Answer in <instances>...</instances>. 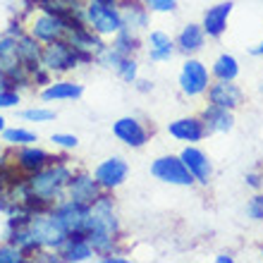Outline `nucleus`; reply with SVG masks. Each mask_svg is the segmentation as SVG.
<instances>
[{
  "label": "nucleus",
  "instance_id": "nucleus-1",
  "mask_svg": "<svg viewBox=\"0 0 263 263\" xmlns=\"http://www.w3.org/2000/svg\"><path fill=\"white\" fill-rule=\"evenodd\" d=\"M86 239L91 242L96 256L118 251L122 239V222L112 199V192H103L91 206V228L86 232Z\"/></svg>",
  "mask_w": 263,
  "mask_h": 263
},
{
  "label": "nucleus",
  "instance_id": "nucleus-2",
  "mask_svg": "<svg viewBox=\"0 0 263 263\" xmlns=\"http://www.w3.org/2000/svg\"><path fill=\"white\" fill-rule=\"evenodd\" d=\"M74 175V167L69 163L67 156H58L50 165H46L43 170L34 175H27L29 187H31V194L34 199L41 203L46 211L53 208L58 201L65 199V192H67V182L69 177Z\"/></svg>",
  "mask_w": 263,
  "mask_h": 263
},
{
  "label": "nucleus",
  "instance_id": "nucleus-3",
  "mask_svg": "<svg viewBox=\"0 0 263 263\" xmlns=\"http://www.w3.org/2000/svg\"><path fill=\"white\" fill-rule=\"evenodd\" d=\"M91 63H93V53H86V50H77L74 46H69L67 41L43 43L41 65L48 69L53 77L69 74L72 69L82 67V65H91Z\"/></svg>",
  "mask_w": 263,
  "mask_h": 263
},
{
  "label": "nucleus",
  "instance_id": "nucleus-4",
  "mask_svg": "<svg viewBox=\"0 0 263 263\" xmlns=\"http://www.w3.org/2000/svg\"><path fill=\"white\" fill-rule=\"evenodd\" d=\"M79 22H84V17H58V14L46 12V10H39V7L31 5V17L27 22V31L41 43L65 41L67 29L72 24H79Z\"/></svg>",
  "mask_w": 263,
  "mask_h": 263
},
{
  "label": "nucleus",
  "instance_id": "nucleus-5",
  "mask_svg": "<svg viewBox=\"0 0 263 263\" xmlns=\"http://www.w3.org/2000/svg\"><path fill=\"white\" fill-rule=\"evenodd\" d=\"M84 22L101 39H112L122 29V14L118 3H108V0H84Z\"/></svg>",
  "mask_w": 263,
  "mask_h": 263
},
{
  "label": "nucleus",
  "instance_id": "nucleus-6",
  "mask_svg": "<svg viewBox=\"0 0 263 263\" xmlns=\"http://www.w3.org/2000/svg\"><path fill=\"white\" fill-rule=\"evenodd\" d=\"M0 69L5 72L10 79L12 89H29L31 86V74L29 69L22 65L20 55H17V39L12 34H0Z\"/></svg>",
  "mask_w": 263,
  "mask_h": 263
},
{
  "label": "nucleus",
  "instance_id": "nucleus-7",
  "mask_svg": "<svg viewBox=\"0 0 263 263\" xmlns=\"http://www.w3.org/2000/svg\"><path fill=\"white\" fill-rule=\"evenodd\" d=\"M50 213L58 218V222L63 225L67 235H86L91 228V206L72 201L67 196L63 201H58L55 206L50 208Z\"/></svg>",
  "mask_w": 263,
  "mask_h": 263
},
{
  "label": "nucleus",
  "instance_id": "nucleus-8",
  "mask_svg": "<svg viewBox=\"0 0 263 263\" xmlns=\"http://www.w3.org/2000/svg\"><path fill=\"white\" fill-rule=\"evenodd\" d=\"M211 82H213V77H211V69L206 67V63H201L199 58H194V55L184 58L182 69H180V77H177L182 96H187V98L206 96Z\"/></svg>",
  "mask_w": 263,
  "mask_h": 263
},
{
  "label": "nucleus",
  "instance_id": "nucleus-9",
  "mask_svg": "<svg viewBox=\"0 0 263 263\" xmlns=\"http://www.w3.org/2000/svg\"><path fill=\"white\" fill-rule=\"evenodd\" d=\"M27 228L36 237V242L41 244V249L58 251L60 244L67 239V232L63 230V225L58 222V218L50 211H36V213H31Z\"/></svg>",
  "mask_w": 263,
  "mask_h": 263
},
{
  "label": "nucleus",
  "instance_id": "nucleus-10",
  "mask_svg": "<svg viewBox=\"0 0 263 263\" xmlns=\"http://www.w3.org/2000/svg\"><path fill=\"white\" fill-rule=\"evenodd\" d=\"M151 175L163 184H173V187H194L196 180L184 165L180 156H158L151 163Z\"/></svg>",
  "mask_w": 263,
  "mask_h": 263
},
{
  "label": "nucleus",
  "instance_id": "nucleus-11",
  "mask_svg": "<svg viewBox=\"0 0 263 263\" xmlns=\"http://www.w3.org/2000/svg\"><path fill=\"white\" fill-rule=\"evenodd\" d=\"M58 156L48 153L46 148L36 144H27V146H14V151H10V160L12 165L20 170L22 175H34L39 170H43L46 165H50Z\"/></svg>",
  "mask_w": 263,
  "mask_h": 263
},
{
  "label": "nucleus",
  "instance_id": "nucleus-12",
  "mask_svg": "<svg viewBox=\"0 0 263 263\" xmlns=\"http://www.w3.org/2000/svg\"><path fill=\"white\" fill-rule=\"evenodd\" d=\"M127 175H129V163L120 156H110V158L101 160L96 167H93V177L101 184L103 192H115L127 182Z\"/></svg>",
  "mask_w": 263,
  "mask_h": 263
},
{
  "label": "nucleus",
  "instance_id": "nucleus-13",
  "mask_svg": "<svg viewBox=\"0 0 263 263\" xmlns=\"http://www.w3.org/2000/svg\"><path fill=\"white\" fill-rule=\"evenodd\" d=\"M112 137L122 141L125 146H129V148H144L148 144V139H151V132L139 118L125 115V118L112 122Z\"/></svg>",
  "mask_w": 263,
  "mask_h": 263
},
{
  "label": "nucleus",
  "instance_id": "nucleus-14",
  "mask_svg": "<svg viewBox=\"0 0 263 263\" xmlns=\"http://www.w3.org/2000/svg\"><path fill=\"white\" fill-rule=\"evenodd\" d=\"M180 158L184 160V165L189 167V173L194 175L196 184L201 187H208L211 180H213V160L208 158L206 151H201L196 144H187L180 151Z\"/></svg>",
  "mask_w": 263,
  "mask_h": 263
},
{
  "label": "nucleus",
  "instance_id": "nucleus-15",
  "mask_svg": "<svg viewBox=\"0 0 263 263\" xmlns=\"http://www.w3.org/2000/svg\"><path fill=\"white\" fill-rule=\"evenodd\" d=\"M103 194L101 184L96 182V177L84 170H74V175L69 177L67 182V192L65 196L72 201H79V203H86V206H93V201Z\"/></svg>",
  "mask_w": 263,
  "mask_h": 263
},
{
  "label": "nucleus",
  "instance_id": "nucleus-16",
  "mask_svg": "<svg viewBox=\"0 0 263 263\" xmlns=\"http://www.w3.org/2000/svg\"><path fill=\"white\" fill-rule=\"evenodd\" d=\"M167 134L175 139V141H182V144H199L208 137V129L203 125L201 115H187V118H177L167 125Z\"/></svg>",
  "mask_w": 263,
  "mask_h": 263
},
{
  "label": "nucleus",
  "instance_id": "nucleus-17",
  "mask_svg": "<svg viewBox=\"0 0 263 263\" xmlns=\"http://www.w3.org/2000/svg\"><path fill=\"white\" fill-rule=\"evenodd\" d=\"M206 98H208V103L228 108V110H237V108L244 103V91L239 89L235 82L213 79L211 86H208V91H206Z\"/></svg>",
  "mask_w": 263,
  "mask_h": 263
},
{
  "label": "nucleus",
  "instance_id": "nucleus-18",
  "mask_svg": "<svg viewBox=\"0 0 263 263\" xmlns=\"http://www.w3.org/2000/svg\"><path fill=\"white\" fill-rule=\"evenodd\" d=\"M120 14H122V29L132 34H144L151 24V10L141 0H118Z\"/></svg>",
  "mask_w": 263,
  "mask_h": 263
},
{
  "label": "nucleus",
  "instance_id": "nucleus-19",
  "mask_svg": "<svg viewBox=\"0 0 263 263\" xmlns=\"http://www.w3.org/2000/svg\"><path fill=\"white\" fill-rule=\"evenodd\" d=\"M232 10H235V3L232 0H222V3H215V5H211L203 12L201 27H203L208 39H220L228 31V22H230Z\"/></svg>",
  "mask_w": 263,
  "mask_h": 263
},
{
  "label": "nucleus",
  "instance_id": "nucleus-20",
  "mask_svg": "<svg viewBox=\"0 0 263 263\" xmlns=\"http://www.w3.org/2000/svg\"><path fill=\"white\" fill-rule=\"evenodd\" d=\"M82 96H84V84L72 82V79H53L39 93L43 103H69V101H79Z\"/></svg>",
  "mask_w": 263,
  "mask_h": 263
},
{
  "label": "nucleus",
  "instance_id": "nucleus-21",
  "mask_svg": "<svg viewBox=\"0 0 263 263\" xmlns=\"http://www.w3.org/2000/svg\"><path fill=\"white\" fill-rule=\"evenodd\" d=\"M58 254H60L63 263H84L96 256V251L86 239V235H67V239L60 244Z\"/></svg>",
  "mask_w": 263,
  "mask_h": 263
},
{
  "label": "nucleus",
  "instance_id": "nucleus-22",
  "mask_svg": "<svg viewBox=\"0 0 263 263\" xmlns=\"http://www.w3.org/2000/svg\"><path fill=\"white\" fill-rule=\"evenodd\" d=\"M199 115L203 120V125H206L208 134H228V132L235 129V110L208 103Z\"/></svg>",
  "mask_w": 263,
  "mask_h": 263
},
{
  "label": "nucleus",
  "instance_id": "nucleus-23",
  "mask_svg": "<svg viewBox=\"0 0 263 263\" xmlns=\"http://www.w3.org/2000/svg\"><path fill=\"white\" fill-rule=\"evenodd\" d=\"M206 39H208V36H206V31H203V27H201V24H184V27L180 29L177 39H175L177 53H182L184 58L196 55V53H201V50H203Z\"/></svg>",
  "mask_w": 263,
  "mask_h": 263
},
{
  "label": "nucleus",
  "instance_id": "nucleus-24",
  "mask_svg": "<svg viewBox=\"0 0 263 263\" xmlns=\"http://www.w3.org/2000/svg\"><path fill=\"white\" fill-rule=\"evenodd\" d=\"M14 39H17V55H20L22 65L29 69V74H34L39 67H43V65H41L43 43L36 41V39L29 34L27 29H24L20 36H14Z\"/></svg>",
  "mask_w": 263,
  "mask_h": 263
},
{
  "label": "nucleus",
  "instance_id": "nucleus-25",
  "mask_svg": "<svg viewBox=\"0 0 263 263\" xmlns=\"http://www.w3.org/2000/svg\"><path fill=\"white\" fill-rule=\"evenodd\" d=\"M146 46H148V60L151 63H167L177 53L175 39H170V34L160 31V29H153L146 34Z\"/></svg>",
  "mask_w": 263,
  "mask_h": 263
},
{
  "label": "nucleus",
  "instance_id": "nucleus-26",
  "mask_svg": "<svg viewBox=\"0 0 263 263\" xmlns=\"http://www.w3.org/2000/svg\"><path fill=\"white\" fill-rule=\"evenodd\" d=\"M211 77L213 79H228V82H235L239 77V60L230 53H220L215 58L213 67H211Z\"/></svg>",
  "mask_w": 263,
  "mask_h": 263
},
{
  "label": "nucleus",
  "instance_id": "nucleus-27",
  "mask_svg": "<svg viewBox=\"0 0 263 263\" xmlns=\"http://www.w3.org/2000/svg\"><path fill=\"white\" fill-rule=\"evenodd\" d=\"M110 46L118 53H122V55H137L139 50H141V36L139 34H132V31H127V29H120L118 34L110 39Z\"/></svg>",
  "mask_w": 263,
  "mask_h": 263
},
{
  "label": "nucleus",
  "instance_id": "nucleus-28",
  "mask_svg": "<svg viewBox=\"0 0 263 263\" xmlns=\"http://www.w3.org/2000/svg\"><path fill=\"white\" fill-rule=\"evenodd\" d=\"M3 141L7 146H27V144H36L39 141V134L31 129H24V127H12V129H3Z\"/></svg>",
  "mask_w": 263,
  "mask_h": 263
},
{
  "label": "nucleus",
  "instance_id": "nucleus-29",
  "mask_svg": "<svg viewBox=\"0 0 263 263\" xmlns=\"http://www.w3.org/2000/svg\"><path fill=\"white\" fill-rule=\"evenodd\" d=\"M122 58H125L122 53H118V50L112 48L110 43H105L103 48H101V50L96 53V55H93V63L101 65V67H105V69H112V72H115Z\"/></svg>",
  "mask_w": 263,
  "mask_h": 263
},
{
  "label": "nucleus",
  "instance_id": "nucleus-30",
  "mask_svg": "<svg viewBox=\"0 0 263 263\" xmlns=\"http://www.w3.org/2000/svg\"><path fill=\"white\" fill-rule=\"evenodd\" d=\"M115 74L122 79L125 84H134L139 79V63H137V58L134 55H127L120 60L118 69H115Z\"/></svg>",
  "mask_w": 263,
  "mask_h": 263
},
{
  "label": "nucleus",
  "instance_id": "nucleus-31",
  "mask_svg": "<svg viewBox=\"0 0 263 263\" xmlns=\"http://www.w3.org/2000/svg\"><path fill=\"white\" fill-rule=\"evenodd\" d=\"M20 118L27 120V122H53L55 110H50V108H27V110L20 112Z\"/></svg>",
  "mask_w": 263,
  "mask_h": 263
},
{
  "label": "nucleus",
  "instance_id": "nucleus-32",
  "mask_svg": "<svg viewBox=\"0 0 263 263\" xmlns=\"http://www.w3.org/2000/svg\"><path fill=\"white\" fill-rule=\"evenodd\" d=\"M24 261H27V256L14 244H10V242L0 244V263H24Z\"/></svg>",
  "mask_w": 263,
  "mask_h": 263
},
{
  "label": "nucleus",
  "instance_id": "nucleus-33",
  "mask_svg": "<svg viewBox=\"0 0 263 263\" xmlns=\"http://www.w3.org/2000/svg\"><path fill=\"white\" fill-rule=\"evenodd\" d=\"M50 144L55 146V148H63V151H74L77 146H79V139H77L74 134L55 132V134H50Z\"/></svg>",
  "mask_w": 263,
  "mask_h": 263
},
{
  "label": "nucleus",
  "instance_id": "nucleus-34",
  "mask_svg": "<svg viewBox=\"0 0 263 263\" xmlns=\"http://www.w3.org/2000/svg\"><path fill=\"white\" fill-rule=\"evenodd\" d=\"M151 12H175L177 10V5H180V0H141Z\"/></svg>",
  "mask_w": 263,
  "mask_h": 263
},
{
  "label": "nucleus",
  "instance_id": "nucleus-35",
  "mask_svg": "<svg viewBox=\"0 0 263 263\" xmlns=\"http://www.w3.org/2000/svg\"><path fill=\"white\" fill-rule=\"evenodd\" d=\"M14 105H20V91L12 89V86L0 89V110H5V108H14Z\"/></svg>",
  "mask_w": 263,
  "mask_h": 263
},
{
  "label": "nucleus",
  "instance_id": "nucleus-36",
  "mask_svg": "<svg viewBox=\"0 0 263 263\" xmlns=\"http://www.w3.org/2000/svg\"><path fill=\"white\" fill-rule=\"evenodd\" d=\"M247 215L251 220H263V194L251 196L249 203H247Z\"/></svg>",
  "mask_w": 263,
  "mask_h": 263
},
{
  "label": "nucleus",
  "instance_id": "nucleus-37",
  "mask_svg": "<svg viewBox=\"0 0 263 263\" xmlns=\"http://www.w3.org/2000/svg\"><path fill=\"white\" fill-rule=\"evenodd\" d=\"M247 187L251 189H256V192H261L263 189V173H247Z\"/></svg>",
  "mask_w": 263,
  "mask_h": 263
},
{
  "label": "nucleus",
  "instance_id": "nucleus-38",
  "mask_svg": "<svg viewBox=\"0 0 263 263\" xmlns=\"http://www.w3.org/2000/svg\"><path fill=\"white\" fill-rule=\"evenodd\" d=\"M98 261H103V263H127L129 258L122 256L120 251H110V254H103V256H96Z\"/></svg>",
  "mask_w": 263,
  "mask_h": 263
},
{
  "label": "nucleus",
  "instance_id": "nucleus-39",
  "mask_svg": "<svg viewBox=\"0 0 263 263\" xmlns=\"http://www.w3.org/2000/svg\"><path fill=\"white\" fill-rule=\"evenodd\" d=\"M137 91H141V93H148V91H153V84L148 82V79H137V82L132 84Z\"/></svg>",
  "mask_w": 263,
  "mask_h": 263
},
{
  "label": "nucleus",
  "instance_id": "nucleus-40",
  "mask_svg": "<svg viewBox=\"0 0 263 263\" xmlns=\"http://www.w3.org/2000/svg\"><path fill=\"white\" fill-rule=\"evenodd\" d=\"M232 261H235L232 254H218V256H215V263H232Z\"/></svg>",
  "mask_w": 263,
  "mask_h": 263
},
{
  "label": "nucleus",
  "instance_id": "nucleus-41",
  "mask_svg": "<svg viewBox=\"0 0 263 263\" xmlns=\"http://www.w3.org/2000/svg\"><path fill=\"white\" fill-rule=\"evenodd\" d=\"M7 86H10V79H7L5 72L0 69V89H7Z\"/></svg>",
  "mask_w": 263,
  "mask_h": 263
},
{
  "label": "nucleus",
  "instance_id": "nucleus-42",
  "mask_svg": "<svg viewBox=\"0 0 263 263\" xmlns=\"http://www.w3.org/2000/svg\"><path fill=\"white\" fill-rule=\"evenodd\" d=\"M251 55H261V58H263V41H261V46H256V48H251Z\"/></svg>",
  "mask_w": 263,
  "mask_h": 263
},
{
  "label": "nucleus",
  "instance_id": "nucleus-43",
  "mask_svg": "<svg viewBox=\"0 0 263 263\" xmlns=\"http://www.w3.org/2000/svg\"><path fill=\"white\" fill-rule=\"evenodd\" d=\"M3 129H5V118L0 115V134H3Z\"/></svg>",
  "mask_w": 263,
  "mask_h": 263
},
{
  "label": "nucleus",
  "instance_id": "nucleus-44",
  "mask_svg": "<svg viewBox=\"0 0 263 263\" xmlns=\"http://www.w3.org/2000/svg\"><path fill=\"white\" fill-rule=\"evenodd\" d=\"M39 3H46V0H29V5H39Z\"/></svg>",
  "mask_w": 263,
  "mask_h": 263
},
{
  "label": "nucleus",
  "instance_id": "nucleus-45",
  "mask_svg": "<svg viewBox=\"0 0 263 263\" xmlns=\"http://www.w3.org/2000/svg\"><path fill=\"white\" fill-rule=\"evenodd\" d=\"M258 91H261V96H263V84H261V86H258Z\"/></svg>",
  "mask_w": 263,
  "mask_h": 263
},
{
  "label": "nucleus",
  "instance_id": "nucleus-46",
  "mask_svg": "<svg viewBox=\"0 0 263 263\" xmlns=\"http://www.w3.org/2000/svg\"><path fill=\"white\" fill-rule=\"evenodd\" d=\"M261 258H263V247H261Z\"/></svg>",
  "mask_w": 263,
  "mask_h": 263
}]
</instances>
